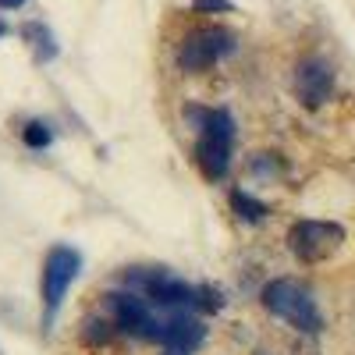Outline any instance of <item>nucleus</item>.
Returning <instances> with one entry per match:
<instances>
[{"label": "nucleus", "instance_id": "nucleus-1", "mask_svg": "<svg viewBox=\"0 0 355 355\" xmlns=\"http://www.w3.org/2000/svg\"><path fill=\"white\" fill-rule=\"evenodd\" d=\"M189 125L199 132L196 139V167L206 182H220L231 167V142H234V121L227 110H210V107H189L185 110Z\"/></svg>", "mask_w": 355, "mask_h": 355}, {"label": "nucleus", "instance_id": "nucleus-2", "mask_svg": "<svg viewBox=\"0 0 355 355\" xmlns=\"http://www.w3.org/2000/svg\"><path fill=\"white\" fill-rule=\"evenodd\" d=\"M263 306L266 313H274L277 320L291 323L302 334H316L323 331V313L313 299V291L306 284H299L295 277H277L263 288Z\"/></svg>", "mask_w": 355, "mask_h": 355}, {"label": "nucleus", "instance_id": "nucleus-3", "mask_svg": "<svg viewBox=\"0 0 355 355\" xmlns=\"http://www.w3.org/2000/svg\"><path fill=\"white\" fill-rule=\"evenodd\" d=\"M82 274V256L71 245H53L43 259V281H40V299H43V327L57 320L68 288L75 284V277Z\"/></svg>", "mask_w": 355, "mask_h": 355}, {"label": "nucleus", "instance_id": "nucleus-4", "mask_svg": "<svg viewBox=\"0 0 355 355\" xmlns=\"http://www.w3.org/2000/svg\"><path fill=\"white\" fill-rule=\"evenodd\" d=\"M107 309H110V320L121 331H128L142 341H160L164 338V309L150 306L142 295L114 291V295H107Z\"/></svg>", "mask_w": 355, "mask_h": 355}, {"label": "nucleus", "instance_id": "nucleus-5", "mask_svg": "<svg viewBox=\"0 0 355 355\" xmlns=\"http://www.w3.org/2000/svg\"><path fill=\"white\" fill-rule=\"evenodd\" d=\"M345 242V227L334 220H299L288 231V249L302 263H323L331 259Z\"/></svg>", "mask_w": 355, "mask_h": 355}, {"label": "nucleus", "instance_id": "nucleus-6", "mask_svg": "<svg viewBox=\"0 0 355 355\" xmlns=\"http://www.w3.org/2000/svg\"><path fill=\"white\" fill-rule=\"evenodd\" d=\"M234 50V36L227 33V28H196V33H189L182 40V46H178V68L182 71H210L224 53Z\"/></svg>", "mask_w": 355, "mask_h": 355}, {"label": "nucleus", "instance_id": "nucleus-7", "mask_svg": "<svg viewBox=\"0 0 355 355\" xmlns=\"http://www.w3.org/2000/svg\"><path fill=\"white\" fill-rule=\"evenodd\" d=\"M334 93V71L327 61L320 57H306V61L295 68V96L306 107H323Z\"/></svg>", "mask_w": 355, "mask_h": 355}, {"label": "nucleus", "instance_id": "nucleus-8", "mask_svg": "<svg viewBox=\"0 0 355 355\" xmlns=\"http://www.w3.org/2000/svg\"><path fill=\"white\" fill-rule=\"evenodd\" d=\"M231 210L239 214L242 220L256 224V220H263L266 214H270V206L259 202V199H256V196H249V192H242V189H234V192H231Z\"/></svg>", "mask_w": 355, "mask_h": 355}, {"label": "nucleus", "instance_id": "nucleus-9", "mask_svg": "<svg viewBox=\"0 0 355 355\" xmlns=\"http://www.w3.org/2000/svg\"><path fill=\"white\" fill-rule=\"evenodd\" d=\"M21 139H25V146H33V150H46V146L53 142V128L46 121H28L21 128Z\"/></svg>", "mask_w": 355, "mask_h": 355}, {"label": "nucleus", "instance_id": "nucleus-10", "mask_svg": "<svg viewBox=\"0 0 355 355\" xmlns=\"http://www.w3.org/2000/svg\"><path fill=\"white\" fill-rule=\"evenodd\" d=\"M192 8L199 15H220V11H234L231 0H192Z\"/></svg>", "mask_w": 355, "mask_h": 355}, {"label": "nucleus", "instance_id": "nucleus-11", "mask_svg": "<svg viewBox=\"0 0 355 355\" xmlns=\"http://www.w3.org/2000/svg\"><path fill=\"white\" fill-rule=\"evenodd\" d=\"M25 4V0H0V8H4V11H18Z\"/></svg>", "mask_w": 355, "mask_h": 355}, {"label": "nucleus", "instance_id": "nucleus-12", "mask_svg": "<svg viewBox=\"0 0 355 355\" xmlns=\"http://www.w3.org/2000/svg\"><path fill=\"white\" fill-rule=\"evenodd\" d=\"M4 36H8V25H4V21H0V40H4Z\"/></svg>", "mask_w": 355, "mask_h": 355}, {"label": "nucleus", "instance_id": "nucleus-13", "mask_svg": "<svg viewBox=\"0 0 355 355\" xmlns=\"http://www.w3.org/2000/svg\"><path fill=\"white\" fill-rule=\"evenodd\" d=\"M167 355H185V352H171V348H167Z\"/></svg>", "mask_w": 355, "mask_h": 355}]
</instances>
